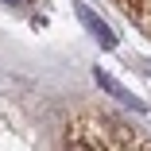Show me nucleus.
I'll return each mask as SVG.
<instances>
[{
    "mask_svg": "<svg viewBox=\"0 0 151 151\" xmlns=\"http://www.w3.org/2000/svg\"><path fill=\"white\" fill-rule=\"evenodd\" d=\"M66 151H101V147H93V143H85V139H70V143H66Z\"/></svg>",
    "mask_w": 151,
    "mask_h": 151,
    "instance_id": "7ed1b4c3",
    "label": "nucleus"
},
{
    "mask_svg": "<svg viewBox=\"0 0 151 151\" xmlns=\"http://www.w3.org/2000/svg\"><path fill=\"white\" fill-rule=\"evenodd\" d=\"M93 81H97V85L105 89V93H109L112 101H120V105H132L136 112H147V105H143L139 97H132L128 89H124V85H120V81H116V78L109 74V70H101V66H97V70H93Z\"/></svg>",
    "mask_w": 151,
    "mask_h": 151,
    "instance_id": "f03ea898",
    "label": "nucleus"
},
{
    "mask_svg": "<svg viewBox=\"0 0 151 151\" xmlns=\"http://www.w3.org/2000/svg\"><path fill=\"white\" fill-rule=\"evenodd\" d=\"M74 8H78V19L85 23V31L93 35V39H97L105 50H112V47H116V31H112V27H109V23H105L97 12H93V8H89V4H81V0H78Z\"/></svg>",
    "mask_w": 151,
    "mask_h": 151,
    "instance_id": "f257e3e1",
    "label": "nucleus"
},
{
    "mask_svg": "<svg viewBox=\"0 0 151 151\" xmlns=\"http://www.w3.org/2000/svg\"><path fill=\"white\" fill-rule=\"evenodd\" d=\"M0 4H8V8H27L31 0H0Z\"/></svg>",
    "mask_w": 151,
    "mask_h": 151,
    "instance_id": "20e7f679",
    "label": "nucleus"
}]
</instances>
